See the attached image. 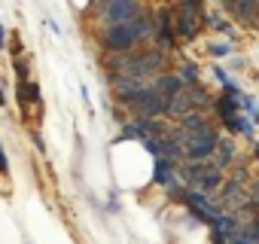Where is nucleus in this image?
I'll return each instance as SVG.
<instances>
[{
	"instance_id": "1",
	"label": "nucleus",
	"mask_w": 259,
	"mask_h": 244,
	"mask_svg": "<svg viewBox=\"0 0 259 244\" xmlns=\"http://www.w3.org/2000/svg\"><path fill=\"white\" fill-rule=\"evenodd\" d=\"M171 25H174V37L177 40H195L198 31L207 25V16H204V7L198 0H183L171 10Z\"/></svg>"
},
{
	"instance_id": "2",
	"label": "nucleus",
	"mask_w": 259,
	"mask_h": 244,
	"mask_svg": "<svg viewBox=\"0 0 259 244\" xmlns=\"http://www.w3.org/2000/svg\"><path fill=\"white\" fill-rule=\"evenodd\" d=\"M95 10L101 13V25L113 28V25H128L138 16L147 13L144 4H135V0H113V4H95Z\"/></svg>"
},
{
	"instance_id": "3",
	"label": "nucleus",
	"mask_w": 259,
	"mask_h": 244,
	"mask_svg": "<svg viewBox=\"0 0 259 244\" xmlns=\"http://www.w3.org/2000/svg\"><path fill=\"white\" fill-rule=\"evenodd\" d=\"M128 107H132V119H159V116H165V110H168V98H165L162 92H156L153 83H150Z\"/></svg>"
},
{
	"instance_id": "4",
	"label": "nucleus",
	"mask_w": 259,
	"mask_h": 244,
	"mask_svg": "<svg viewBox=\"0 0 259 244\" xmlns=\"http://www.w3.org/2000/svg\"><path fill=\"white\" fill-rule=\"evenodd\" d=\"M153 34H156V49L171 52L177 49V37H174V25H171V7L156 10L153 16Z\"/></svg>"
},
{
	"instance_id": "5",
	"label": "nucleus",
	"mask_w": 259,
	"mask_h": 244,
	"mask_svg": "<svg viewBox=\"0 0 259 244\" xmlns=\"http://www.w3.org/2000/svg\"><path fill=\"white\" fill-rule=\"evenodd\" d=\"M107 70H110L113 79H144L141 76V64H138V52L110 55L107 58Z\"/></svg>"
},
{
	"instance_id": "6",
	"label": "nucleus",
	"mask_w": 259,
	"mask_h": 244,
	"mask_svg": "<svg viewBox=\"0 0 259 244\" xmlns=\"http://www.w3.org/2000/svg\"><path fill=\"white\" fill-rule=\"evenodd\" d=\"M138 64H141V76L147 79V76H162V73H168V52H162V49H141L138 52Z\"/></svg>"
},
{
	"instance_id": "7",
	"label": "nucleus",
	"mask_w": 259,
	"mask_h": 244,
	"mask_svg": "<svg viewBox=\"0 0 259 244\" xmlns=\"http://www.w3.org/2000/svg\"><path fill=\"white\" fill-rule=\"evenodd\" d=\"M217 141H220L217 132L207 135V138H195V141H189V144L183 147V159H189V162H195V165L210 162V159H213V150H217Z\"/></svg>"
},
{
	"instance_id": "8",
	"label": "nucleus",
	"mask_w": 259,
	"mask_h": 244,
	"mask_svg": "<svg viewBox=\"0 0 259 244\" xmlns=\"http://www.w3.org/2000/svg\"><path fill=\"white\" fill-rule=\"evenodd\" d=\"M235 159H238V144H235V138H220V141H217V150H213V165H210V168H217V171L223 174Z\"/></svg>"
},
{
	"instance_id": "9",
	"label": "nucleus",
	"mask_w": 259,
	"mask_h": 244,
	"mask_svg": "<svg viewBox=\"0 0 259 244\" xmlns=\"http://www.w3.org/2000/svg\"><path fill=\"white\" fill-rule=\"evenodd\" d=\"M147 86H150V79H113V95L122 104H132Z\"/></svg>"
},
{
	"instance_id": "10",
	"label": "nucleus",
	"mask_w": 259,
	"mask_h": 244,
	"mask_svg": "<svg viewBox=\"0 0 259 244\" xmlns=\"http://www.w3.org/2000/svg\"><path fill=\"white\" fill-rule=\"evenodd\" d=\"M174 171H177V165H171V162H165V159H156V171H153V183H159V186H174V183H177V177H174Z\"/></svg>"
},
{
	"instance_id": "11",
	"label": "nucleus",
	"mask_w": 259,
	"mask_h": 244,
	"mask_svg": "<svg viewBox=\"0 0 259 244\" xmlns=\"http://www.w3.org/2000/svg\"><path fill=\"white\" fill-rule=\"evenodd\" d=\"M16 101L25 107V104H40V83H22L16 86Z\"/></svg>"
},
{
	"instance_id": "12",
	"label": "nucleus",
	"mask_w": 259,
	"mask_h": 244,
	"mask_svg": "<svg viewBox=\"0 0 259 244\" xmlns=\"http://www.w3.org/2000/svg\"><path fill=\"white\" fill-rule=\"evenodd\" d=\"M226 10L232 16H241L244 25H253L256 22V13H259V4H226Z\"/></svg>"
},
{
	"instance_id": "13",
	"label": "nucleus",
	"mask_w": 259,
	"mask_h": 244,
	"mask_svg": "<svg viewBox=\"0 0 259 244\" xmlns=\"http://www.w3.org/2000/svg\"><path fill=\"white\" fill-rule=\"evenodd\" d=\"M177 79H180V86L186 89V86H195L198 83V64L195 61H183L180 67H177V73H174Z\"/></svg>"
},
{
	"instance_id": "14",
	"label": "nucleus",
	"mask_w": 259,
	"mask_h": 244,
	"mask_svg": "<svg viewBox=\"0 0 259 244\" xmlns=\"http://www.w3.org/2000/svg\"><path fill=\"white\" fill-rule=\"evenodd\" d=\"M13 70H16V76H19V86H22V83H31V58H28V55L13 58Z\"/></svg>"
},
{
	"instance_id": "15",
	"label": "nucleus",
	"mask_w": 259,
	"mask_h": 244,
	"mask_svg": "<svg viewBox=\"0 0 259 244\" xmlns=\"http://www.w3.org/2000/svg\"><path fill=\"white\" fill-rule=\"evenodd\" d=\"M210 55L223 58V55H235V49H232L229 43H210Z\"/></svg>"
},
{
	"instance_id": "16",
	"label": "nucleus",
	"mask_w": 259,
	"mask_h": 244,
	"mask_svg": "<svg viewBox=\"0 0 259 244\" xmlns=\"http://www.w3.org/2000/svg\"><path fill=\"white\" fill-rule=\"evenodd\" d=\"M10 52H13V58L22 55V37H19V34H13V40H10Z\"/></svg>"
},
{
	"instance_id": "17",
	"label": "nucleus",
	"mask_w": 259,
	"mask_h": 244,
	"mask_svg": "<svg viewBox=\"0 0 259 244\" xmlns=\"http://www.w3.org/2000/svg\"><path fill=\"white\" fill-rule=\"evenodd\" d=\"M0 174H10V159H7V153H4V147H0Z\"/></svg>"
},
{
	"instance_id": "18",
	"label": "nucleus",
	"mask_w": 259,
	"mask_h": 244,
	"mask_svg": "<svg viewBox=\"0 0 259 244\" xmlns=\"http://www.w3.org/2000/svg\"><path fill=\"white\" fill-rule=\"evenodd\" d=\"M34 147H37V150H40V153H46V144H43V138H40V135H37V132H34Z\"/></svg>"
},
{
	"instance_id": "19",
	"label": "nucleus",
	"mask_w": 259,
	"mask_h": 244,
	"mask_svg": "<svg viewBox=\"0 0 259 244\" xmlns=\"http://www.w3.org/2000/svg\"><path fill=\"white\" fill-rule=\"evenodd\" d=\"M0 49H7V34H4V25H0Z\"/></svg>"
}]
</instances>
